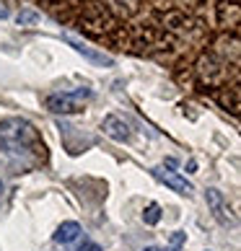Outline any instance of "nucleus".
<instances>
[{
  "mask_svg": "<svg viewBox=\"0 0 241 251\" xmlns=\"http://www.w3.org/2000/svg\"><path fill=\"white\" fill-rule=\"evenodd\" d=\"M143 220H145V226H156V223L161 220V207L156 202H151L148 207L143 210Z\"/></svg>",
  "mask_w": 241,
  "mask_h": 251,
  "instance_id": "nucleus-11",
  "label": "nucleus"
},
{
  "mask_svg": "<svg viewBox=\"0 0 241 251\" xmlns=\"http://www.w3.org/2000/svg\"><path fill=\"white\" fill-rule=\"evenodd\" d=\"M197 5H202V0H159V8H169V11H179V13L194 11Z\"/></svg>",
  "mask_w": 241,
  "mask_h": 251,
  "instance_id": "nucleus-10",
  "label": "nucleus"
},
{
  "mask_svg": "<svg viewBox=\"0 0 241 251\" xmlns=\"http://www.w3.org/2000/svg\"><path fill=\"white\" fill-rule=\"evenodd\" d=\"M143 251H161V249H159V246H145Z\"/></svg>",
  "mask_w": 241,
  "mask_h": 251,
  "instance_id": "nucleus-16",
  "label": "nucleus"
},
{
  "mask_svg": "<svg viewBox=\"0 0 241 251\" xmlns=\"http://www.w3.org/2000/svg\"><path fill=\"white\" fill-rule=\"evenodd\" d=\"M205 202H208V207H210L213 215H215L218 223H223V226H234V223H236L234 210H231V204H228V200H226V194L220 192V189H215V187L205 189Z\"/></svg>",
  "mask_w": 241,
  "mask_h": 251,
  "instance_id": "nucleus-4",
  "label": "nucleus"
},
{
  "mask_svg": "<svg viewBox=\"0 0 241 251\" xmlns=\"http://www.w3.org/2000/svg\"><path fill=\"white\" fill-rule=\"evenodd\" d=\"M0 197H3V181H0Z\"/></svg>",
  "mask_w": 241,
  "mask_h": 251,
  "instance_id": "nucleus-17",
  "label": "nucleus"
},
{
  "mask_svg": "<svg viewBox=\"0 0 241 251\" xmlns=\"http://www.w3.org/2000/svg\"><path fill=\"white\" fill-rule=\"evenodd\" d=\"M62 39L68 42L70 47L78 52V54H83V57H86L91 65H101V68H112V65H114V60L109 57V54L99 52V50H94V47H88V44L83 42V39H78V36H73V34H65Z\"/></svg>",
  "mask_w": 241,
  "mask_h": 251,
  "instance_id": "nucleus-6",
  "label": "nucleus"
},
{
  "mask_svg": "<svg viewBox=\"0 0 241 251\" xmlns=\"http://www.w3.org/2000/svg\"><path fill=\"white\" fill-rule=\"evenodd\" d=\"M151 174L163 184V187H169L171 192H177V194H192V184L184 179V176H179L177 171H166L163 166H156V169H151Z\"/></svg>",
  "mask_w": 241,
  "mask_h": 251,
  "instance_id": "nucleus-7",
  "label": "nucleus"
},
{
  "mask_svg": "<svg viewBox=\"0 0 241 251\" xmlns=\"http://www.w3.org/2000/svg\"><path fill=\"white\" fill-rule=\"evenodd\" d=\"M184 241H187V233H182V230L171 233V238H169V251H182Z\"/></svg>",
  "mask_w": 241,
  "mask_h": 251,
  "instance_id": "nucleus-13",
  "label": "nucleus"
},
{
  "mask_svg": "<svg viewBox=\"0 0 241 251\" xmlns=\"http://www.w3.org/2000/svg\"><path fill=\"white\" fill-rule=\"evenodd\" d=\"M0 18H8V8L5 5H0Z\"/></svg>",
  "mask_w": 241,
  "mask_h": 251,
  "instance_id": "nucleus-15",
  "label": "nucleus"
},
{
  "mask_svg": "<svg viewBox=\"0 0 241 251\" xmlns=\"http://www.w3.org/2000/svg\"><path fill=\"white\" fill-rule=\"evenodd\" d=\"M215 13H218V26H220L226 34H228V31H236V26L241 24L239 0H218Z\"/></svg>",
  "mask_w": 241,
  "mask_h": 251,
  "instance_id": "nucleus-5",
  "label": "nucleus"
},
{
  "mask_svg": "<svg viewBox=\"0 0 241 251\" xmlns=\"http://www.w3.org/2000/svg\"><path fill=\"white\" fill-rule=\"evenodd\" d=\"M0 151L13 161H34L44 155V143L29 119L8 117L0 122Z\"/></svg>",
  "mask_w": 241,
  "mask_h": 251,
  "instance_id": "nucleus-1",
  "label": "nucleus"
},
{
  "mask_svg": "<svg viewBox=\"0 0 241 251\" xmlns=\"http://www.w3.org/2000/svg\"><path fill=\"white\" fill-rule=\"evenodd\" d=\"M80 251H101V249H99L96 244H83V246H80Z\"/></svg>",
  "mask_w": 241,
  "mask_h": 251,
  "instance_id": "nucleus-14",
  "label": "nucleus"
},
{
  "mask_svg": "<svg viewBox=\"0 0 241 251\" xmlns=\"http://www.w3.org/2000/svg\"><path fill=\"white\" fill-rule=\"evenodd\" d=\"M39 11H21V13H18L16 16V24L18 26H31V24H36V21H39Z\"/></svg>",
  "mask_w": 241,
  "mask_h": 251,
  "instance_id": "nucleus-12",
  "label": "nucleus"
},
{
  "mask_svg": "<svg viewBox=\"0 0 241 251\" xmlns=\"http://www.w3.org/2000/svg\"><path fill=\"white\" fill-rule=\"evenodd\" d=\"M80 226L76 220H65L62 226H57V230L52 233V241L54 244H62V246H68V244H73V241H78L80 238Z\"/></svg>",
  "mask_w": 241,
  "mask_h": 251,
  "instance_id": "nucleus-9",
  "label": "nucleus"
},
{
  "mask_svg": "<svg viewBox=\"0 0 241 251\" xmlns=\"http://www.w3.org/2000/svg\"><path fill=\"white\" fill-rule=\"evenodd\" d=\"M101 129H104L107 137H112L114 143H127L130 135H133V129H130V125L125 122L122 117L117 114H107L104 122H101Z\"/></svg>",
  "mask_w": 241,
  "mask_h": 251,
  "instance_id": "nucleus-8",
  "label": "nucleus"
},
{
  "mask_svg": "<svg viewBox=\"0 0 241 251\" xmlns=\"http://www.w3.org/2000/svg\"><path fill=\"white\" fill-rule=\"evenodd\" d=\"M88 96H91L88 88L65 91V94H52V96H47L44 106H47L52 114H78V111H83L80 99H88Z\"/></svg>",
  "mask_w": 241,
  "mask_h": 251,
  "instance_id": "nucleus-2",
  "label": "nucleus"
},
{
  "mask_svg": "<svg viewBox=\"0 0 241 251\" xmlns=\"http://www.w3.org/2000/svg\"><path fill=\"white\" fill-rule=\"evenodd\" d=\"M197 75L208 86H220L228 78V68L223 60H218V54H202L197 62Z\"/></svg>",
  "mask_w": 241,
  "mask_h": 251,
  "instance_id": "nucleus-3",
  "label": "nucleus"
}]
</instances>
